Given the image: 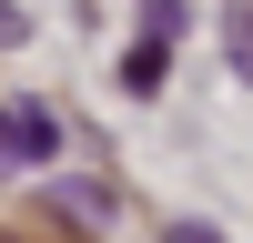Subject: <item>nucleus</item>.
I'll return each mask as SVG.
<instances>
[{
	"mask_svg": "<svg viewBox=\"0 0 253 243\" xmlns=\"http://www.w3.org/2000/svg\"><path fill=\"white\" fill-rule=\"evenodd\" d=\"M51 152H61V122L51 112H31V101L0 112V162H51Z\"/></svg>",
	"mask_w": 253,
	"mask_h": 243,
	"instance_id": "1",
	"label": "nucleus"
},
{
	"mask_svg": "<svg viewBox=\"0 0 253 243\" xmlns=\"http://www.w3.org/2000/svg\"><path fill=\"white\" fill-rule=\"evenodd\" d=\"M20 31H31V20H20V10H10V0H0V51H10V40H20Z\"/></svg>",
	"mask_w": 253,
	"mask_h": 243,
	"instance_id": "2",
	"label": "nucleus"
}]
</instances>
